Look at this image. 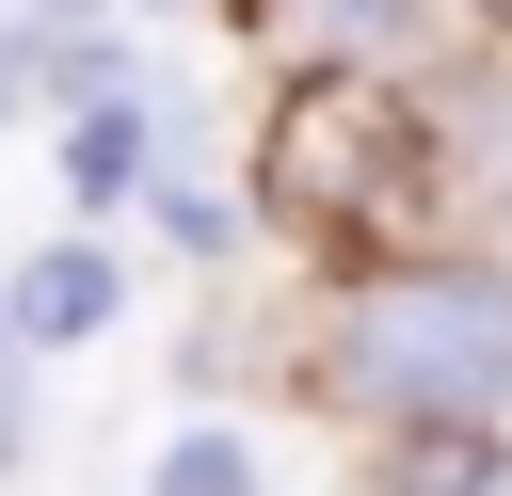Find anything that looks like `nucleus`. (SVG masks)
<instances>
[{"mask_svg": "<svg viewBox=\"0 0 512 496\" xmlns=\"http://www.w3.org/2000/svg\"><path fill=\"white\" fill-rule=\"evenodd\" d=\"M144 496H256V448H240V432H208V416H176V432H160V464H144Z\"/></svg>", "mask_w": 512, "mask_h": 496, "instance_id": "8", "label": "nucleus"}, {"mask_svg": "<svg viewBox=\"0 0 512 496\" xmlns=\"http://www.w3.org/2000/svg\"><path fill=\"white\" fill-rule=\"evenodd\" d=\"M432 32H448V0H272L288 64H416Z\"/></svg>", "mask_w": 512, "mask_h": 496, "instance_id": "5", "label": "nucleus"}, {"mask_svg": "<svg viewBox=\"0 0 512 496\" xmlns=\"http://www.w3.org/2000/svg\"><path fill=\"white\" fill-rule=\"evenodd\" d=\"M256 192H272L288 240H320V256H384V240L432 208V112H400L384 64H304V80L272 96Z\"/></svg>", "mask_w": 512, "mask_h": 496, "instance_id": "2", "label": "nucleus"}, {"mask_svg": "<svg viewBox=\"0 0 512 496\" xmlns=\"http://www.w3.org/2000/svg\"><path fill=\"white\" fill-rule=\"evenodd\" d=\"M48 160H64V192H80V208H128V192L160 176V96H144V80L64 96V144H48Z\"/></svg>", "mask_w": 512, "mask_h": 496, "instance_id": "4", "label": "nucleus"}, {"mask_svg": "<svg viewBox=\"0 0 512 496\" xmlns=\"http://www.w3.org/2000/svg\"><path fill=\"white\" fill-rule=\"evenodd\" d=\"M384 496H512V432H496V416H448V432H400Z\"/></svg>", "mask_w": 512, "mask_h": 496, "instance_id": "6", "label": "nucleus"}, {"mask_svg": "<svg viewBox=\"0 0 512 496\" xmlns=\"http://www.w3.org/2000/svg\"><path fill=\"white\" fill-rule=\"evenodd\" d=\"M0 128H16V64H0Z\"/></svg>", "mask_w": 512, "mask_h": 496, "instance_id": "10", "label": "nucleus"}, {"mask_svg": "<svg viewBox=\"0 0 512 496\" xmlns=\"http://www.w3.org/2000/svg\"><path fill=\"white\" fill-rule=\"evenodd\" d=\"M128 320V256L112 240H32L16 272H0V336L16 352H80V336H112Z\"/></svg>", "mask_w": 512, "mask_h": 496, "instance_id": "3", "label": "nucleus"}, {"mask_svg": "<svg viewBox=\"0 0 512 496\" xmlns=\"http://www.w3.org/2000/svg\"><path fill=\"white\" fill-rule=\"evenodd\" d=\"M16 464H32V352L0 336V480H16Z\"/></svg>", "mask_w": 512, "mask_h": 496, "instance_id": "9", "label": "nucleus"}, {"mask_svg": "<svg viewBox=\"0 0 512 496\" xmlns=\"http://www.w3.org/2000/svg\"><path fill=\"white\" fill-rule=\"evenodd\" d=\"M320 384L368 432L512 416V272H480V256H384V272H352L336 320H320Z\"/></svg>", "mask_w": 512, "mask_h": 496, "instance_id": "1", "label": "nucleus"}, {"mask_svg": "<svg viewBox=\"0 0 512 496\" xmlns=\"http://www.w3.org/2000/svg\"><path fill=\"white\" fill-rule=\"evenodd\" d=\"M128 208H144V224H160V240H176L192 272H240V208H224V192H208L192 160H160V176H144Z\"/></svg>", "mask_w": 512, "mask_h": 496, "instance_id": "7", "label": "nucleus"}, {"mask_svg": "<svg viewBox=\"0 0 512 496\" xmlns=\"http://www.w3.org/2000/svg\"><path fill=\"white\" fill-rule=\"evenodd\" d=\"M128 16H192V0H128Z\"/></svg>", "mask_w": 512, "mask_h": 496, "instance_id": "11", "label": "nucleus"}]
</instances>
